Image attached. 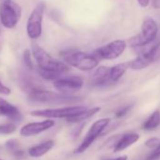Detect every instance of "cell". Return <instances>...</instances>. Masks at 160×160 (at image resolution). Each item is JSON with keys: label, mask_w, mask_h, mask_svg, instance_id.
<instances>
[{"label": "cell", "mask_w": 160, "mask_h": 160, "mask_svg": "<svg viewBox=\"0 0 160 160\" xmlns=\"http://www.w3.org/2000/svg\"><path fill=\"white\" fill-rule=\"evenodd\" d=\"M101 110V108L99 107H95V108H87L86 110L80 112L76 115H73L67 120V122H73V123H78V122H85L87 120H89L90 118L93 117L94 115H96L99 111Z\"/></svg>", "instance_id": "e0dca14e"}, {"label": "cell", "mask_w": 160, "mask_h": 160, "mask_svg": "<svg viewBox=\"0 0 160 160\" xmlns=\"http://www.w3.org/2000/svg\"><path fill=\"white\" fill-rule=\"evenodd\" d=\"M130 109H131V106H126V107H124V108H122L121 109H119V110L115 113V116H116L117 118H122V117H123L124 115H126Z\"/></svg>", "instance_id": "484cf974"}, {"label": "cell", "mask_w": 160, "mask_h": 160, "mask_svg": "<svg viewBox=\"0 0 160 160\" xmlns=\"http://www.w3.org/2000/svg\"><path fill=\"white\" fill-rule=\"evenodd\" d=\"M127 47V42L124 40L113 41L100 48H98L93 55L100 59L113 60L121 57Z\"/></svg>", "instance_id": "9c48e42d"}, {"label": "cell", "mask_w": 160, "mask_h": 160, "mask_svg": "<svg viewBox=\"0 0 160 160\" xmlns=\"http://www.w3.org/2000/svg\"><path fill=\"white\" fill-rule=\"evenodd\" d=\"M130 68V61L122 62L114 65L110 68V77L113 82H117L120 78L126 72V71Z\"/></svg>", "instance_id": "ac0fdd59"}, {"label": "cell", "mask_w": 160, "mask_h": 160, "mask_svg": "<svg viewBox=\"0 0 160 160\" xmlns=\"http://www.w3.org/2000/svg\"><path fill=\"white\" fill-rule=\"evenodd\" d=\"M159 143H160V142H159V138L153 137V138H149V139L146 140L145 146L148 147V148H153V149H154Z\"/></svg>", "instance_id": "cb8c5ba5"}, {"label": "cell", "mask_w": 160, "mask_h": 160, "mask_svg": "<svg viewBox=\"0 0 160 160\" xmlns=\"http://www.w3.org/2000/svg\"><path fill=\"white\" fill-rule=\"evenodd\" d=\"M45 11V3L39 2L31 12L27 22V33L31 40H37L42 32V19Z\"/></svg>", "instance_id": "8992f818"}, {"label": "cell", "mask_w": 160, "mask_h": 160, "mask_svg": "<svg viewBox=\"0 0 160 160\" xmlns=\"http://www.w3.org/2000/svg\"><path fill=\"white\" fill-rule=\"evenodd\" d=\"M0 115L5 116L13 122H20L23 119L20 110L2 97H0Z\"/></svg>", "instance_id": "5bb4252c"}, {"label": "cell", "mask_w": 160, "mask_h": 160, "mask_svg": "<svg viewBox=\"0 0 160 160\" xmlns=\"http://www.w3.org/2000/svg\"><path fill=\"white\" fill-rule=\"evenodd\" d=\"M160 56V44H154L152 47L140 51L137 58L130 61V69L139 71L147 68Z\"/></svg>", "instance_id": "30bf717a"}, {"label": "cell", "mask_w": 160, "mask_h": 160, "mask_svg": "<svg viewBox=\"0 0 160 160\" xmlns=\"http://www.w3.org/2000/svg\"><path fill=\"white\" fill-rule=\"evenodd\" d=\"M16 131V125L12 122L0 124V135H11Z\"/></svg>", "instance_id": "44dd1931"}, {"label": "cell", "mask_w": 160, "mask_h": 160, "mask_svg": "<svg viewBox=\"0 0 160 160\" xmlns=\"http://www.w3.org/2000/svg\"><path fill=\"white\" fill-rule=\"evenodd\" d=\"M38 73L47 81H56L57 79L60 78L61 75L63 73L58 72H53V71H47V70H43V69H40L38 68Z\"/></svg>", "instance_id": "ffe728a7"}, {"label": "cell", "mask_w": 160, "mask_h": 160, "mask_svg": "<svg viewBox=\"0 0 160 160\" xmlns=\"http://www.w3.org/2000/svg\"><path fill=\"white\" fill-rule=\"evenodd\" d=\"M6 146H7L8 150L13 152V151H15V150H17L19 148V143L15 139H11L6 143Z\"/></svg>", "instance_id": "d4e9b609"}, {"label": "cell", "mask_w": 160, "mask_h": 160, "mask_svg": "<svg viewBox=\"0 0 160 160\" xmlns=\"http://www.w3.org/2000/svg\"><path fill=\"white\" fill-rule=\"evenodd\" d=\"M152 6L156 10L160 9V0H152Z\"/></svg>", "instance_id": "f546056e"}, {"label": "cell", "mask_w": 160, "mask_h": 160, "mask_svg": "<svg viewBox=\"0 0 160 160\" xmlns=\"http://www.w3.org/2000/svg\"><path fill=\"white\" fill-rule=\"evenodd\" d=\"M60 56L65 63L80 71H92L99 64V59L93 54L92 55L85 52L69 51L60 54Z\"/></svg>", "instance_id": "3957f363"}, {"label": "cell", "mask_w": 160, "mask_h": 160, "mask_svg": "<svg viewBox=\"0 0 160 160\" xmlns=\"http://www.w3.org/2000/svg\"><path fill=\"white\" fill-rule=\"evenodd\" d=\"M110 83H113L110 77V68L106 66H99L90 78V84L92 87H105Z\"/></svg>", "instance_id": "4fadbf2b"}, {"label": "cell", "mask_w": 160, "mask_h": 160, "mask_svg": "<svg viewBox=\"0 0 160 160\" xmlns=\"http://www.w3.org/2000/svg\"><path fill=\"white\" fill-rule=\"evenodd\" d=\"M109 122H110L109 118H103L94 122L90 127L89 131L87 132L82 142L74 150V153H82L85 151H87L91 147V145L97 139V138L102 135V133L108 127Z\"/></svg>", "instance_id": "52a82bcc"}, {"label": "cell", "mask_w": 160, "mask_h": 160, "mask_svg": "<svg viewBox=\"0 0 160 160\" xmlns=\"http://www.w3.org/2000/svg\"><path fill=\"white\" fill-rule=\"evenodd\" d=\"M12 154H13V156H14L15 158L21 159V158L24 157L25 152H24V151H22V150H20V149H17V150H15V151L12 152Z\"/></svg>", "instance_id": "83f0119b"}, {"label": "cell", "mask_w": 160, "mask_h": 160, "mask_svg": "<svg viewBox=\"0 0 160 160\" xmlns=\"http://www.w3.org/2000/svg\"><path fill=\"white\" fill-rule=\"evenodd\" d=\"M55 89L65 94H72L80 91L83 87V79L78 75L61 76L53 82Z\"/></svg>", "instance_id": "8fae6325"}, {"label": "cell", "mask_w": 160, "mask_h": 160, "mask_svg": "<svg viewBox=\"0 0 160 160\" xmlns=\"http://www.w3.org/2000/svg\"><path fill=\"white\" fill-rule=\"evenodd\" d=\"M31 53L28 49H26L23 53V60L25 63V66L28 70H33L34 69V64L31 58Z\"/></svg>", "instance_id": "7402d4cb"}, {"label": "cell", "mask_w": 160, "mask_h": 160, "mask_svg": "<svg viewBox=\"0 0 160 160\" xmlns=\"http://www.w3.org/2000/svg\"><path fill=\"white\" fill-rule=\"evenodd\" d=\"M12 92L11 89L9 87H7L6 85H4L2 83V81L0 80V94L2 95H10Z\"/></svg>", "instance_id": "4316f807"}, {"label": "cell", "mask_w": 160, "mask_h": 160, "mask_svg": "<svg viewBox=\"0 0 160 160\" xmlns=\"http://www.w3.org/2000/svg\"><path fill=\"white\" fill-rule=\"evenodd\" d=\"M139 139V135L137 133H125L123 134L116 142V144L113 147L114 152H120L122 151L126 150L127 148L131 147L135 143H137Z\"/></svg>", "instance_id": "9a60e30c"}, {"label": "cell", "mask_w": 160, "mask_h": 160, "mask_svg": "<svg viewBox=\"0 0 160 160\" xmlns=\"http://www.w3.org/2000/svg\"><path fill=\"white\" fill-rule=\"evenodd\" d=\"M160 125V110L153 111L150 117L142 124V129L146 131H151L157 128Z\"/></svg>", "instance_id": "d6986e66"}, {"label": "cell", "mask_w": 160, "mask_h": 160, "mask_svg": "<svg viewBox=\"0 0 160 160\" xmlns=\"http://www.w3.org/2000/svg\"><path fill=\"white\" fill-rule=\"evenodd\" d=\"M158 26L154 19L150 16L144 18L141 30L138 35L133 37L129 40V44L132 47H143L152 42L157 36Z\"/></svg>", "instance_id": "5b68a950"}, {"label": "cell", "mask_w": 160, "mask_h": 160, "mask_svg": "<svg viewBox=\"0 0 160 160\" xmlns=\"http://www.w3.org/2000/svg\"><path fill=\"white\" fill-rule=\"evenodd\" d=\"M105 160H128V157H127V155H120L115 158H108V159H105Z\"/></svg>", "instance_id": "4dcf8cb0"}, {"label": "cell", "mask_w": 160, "mask_h": 160, "mask_svg": "<svg viewBox=\"0 0 160 160\" xmlns=\"http://www.w3.org/2000/svg\"><path fill=\"white\" fill-rule=\"evenodd\" d=\"M31 52L33 58L36 60L38 68L40 69L58 72L60 73H65L70 69V66L67 63L55 58L38 44H32Z\"/></svg>", "instance_id": "7a4b0ae2"}, {"label": "cell", "mask_w": 160, "mask_h": 160, "mask_svg": "<svg viewBox=\"0 0 160 160\" xmlns=\"http://www.w3.org/2000/svg\"><path fill=\"white\" fill-rule=\"evenodd\" d=\"M55 145L54 140H46L44 142H42L38 145H35L33 147H31L28 150V155L31 157H35V158H39L43 156L45 153H47Z\"/></svg>", "instance_id": "2e32d148"}, {"label": "cell", "mask_w": 160, "mask_h": 160, "mask_svg": "<svg viewBox=\"0 0 160 160\" xmlns=\"http://www.w3.org/2000/svg\"><path fill=\"white\" fill-rule=\"evenodd\" d=\"M54 125H55V122L51 119H47L42 122H30L24 125L21 128L20 134L23 137H32V136L39 135L44 131H47L48 129L52 128Z\"/></svg>", "instance_id": "7c38bea8"}, {"label": "cell", "mask_w": 160, "mask_h": 160, "mask_svg": "<svg viewBox=\"0 0 160 160\" xmlns=\"http://www.w3.org/2000/svg\"><path fill=\"white\" fill-rule=\"evenodd\" d=\"M28 100L32 103H38V104L64 105V104L77 103L78 101L81 100V98L73 96L72 94L55 92L45 91L39 88L28 92Z\"/></svg>", "instance_id": "6da1fadb"}, {"label": "cell", "mask_w": 160, "mask_h": 160, "mask_svg": "<svg viewBox=\"0 0 160 160\" xmlns=\"http://www.w3.org/2000/svg\"><path fill=\"white\" fill-rule=\"evenodd\" d=\"M138 4H139L140 7L146 8V7H148L149 4H150V0H138Z\"/></svg>", "instance_id": "f1b7e54d"}, {"label": "cell", "mask_w": 160, "mask_h": 160, "mask_svg": "<svg viewBox=\"0 0 160 160\" xmlns=\"http://www.w3.org/2000/svg\"><path fill=\"white\" fill-rule=\"evenodd\" d=\"M88 108L84 106H72V107H66L60 108H46V109H38L33 110L30 112L31 116L35 117H42V118H70L73 115H76L80 112L86 110Z\"/></svg>", "instance_id": "ba28073f"}, {"label": "cell", "mask_w": 160, "mask_h": 160, "mask_svg": "<svg viewBox=\"0 0 160 160\" xmlns=\"http://www.w3.org/2000/svg\"><path fill=\"white\" fill-rule=\"evenodd\" d=\"M160 158V143L152 150V152L148 155L145 160H157Z\"/></svg>", "instance_id": "603a6c76"}, {"label": "cell", "mask_w": 160, "mask_h": 160, "mask_svg": "<svg viewBox=\"0 0 160 160\" xmlns=\"http://www.w3.org/2000/svg\"><path fill=\"white\" fill-rule=\"evenodd\" d=\"M0 160H1V159H0Z\"/></svg>", "instance_id": "1f68e13d"}, {"label": "cell", "mask_w": 160, "mask_h": 160, "mask_svg": "<svg viewBox=\"0 0 160 160\" xmlns=\"http://www.w3.org/2000/svg\"><path fill=\"white\" fill-rule=\"evenodd\" d=\"M22 15L21 7L13 0L0 1V22L8 29L14 28Z\"/></svg>", "instance_id": "277c9868"}]
</instances>
